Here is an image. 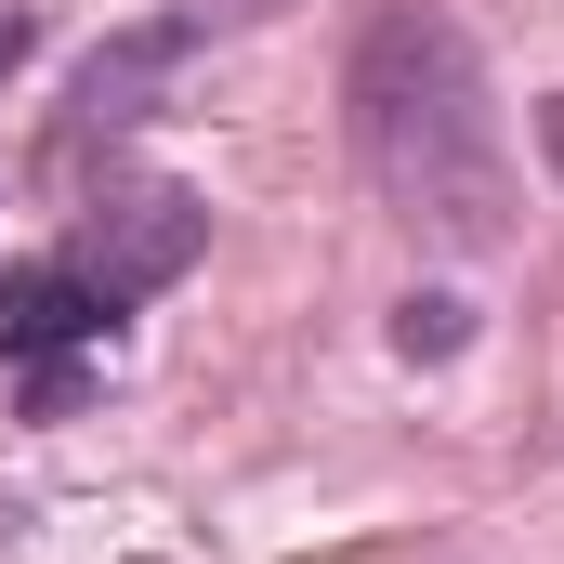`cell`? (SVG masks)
Here are the masks:
<instances>
[{
    "mask_svg": "<svg viewBox=\"0 0 564 564\" xmlns=\"http://www.w3.org/2000/svg\"><path fill=\"white\" fill-rule=\"evenodd\" d=\"M459 341H473V302H446V289H408V302H394V355H408V368H421V355H459Z\"/></svg>",
    "mask_w": 564,
    "mask_h": 564,
    "instance_id": "cell-5",
    "label": "cell"
},
{
    "mask_svg": "<svg viewBox=\"0 0 564 564\" xmlns=\"http://www.w3.org/2000/svg\"><path fill=\"white\" fill-rule=\"evenodd\" d=\"M539 144H552V171H564V106H539Z\"/></svg>",
    "mask_w": 564,
    "mask_h": 564,
    "instance_id": "cell-7",
    "label": "cell"
},
{
    "mask_svg": "<svg viewBox=\"0 0 564 564\" xmlns=\"http://www.w3.org/2000/svg\"><path fill=\"white\" fill-rule=\"evenodd\" d=\"M119 315L79 289V263H13L0 276V355H26V368H53V355H79V341H106Z\"/></svg>",
    "mask_w": 564,
    "mask_h": 564,
    "instance_id": "cell-4",
    "label": "cell"
},
{
    "mask_svg": "<svg viewBox=\"0 0 564 564\" xmlns=\"http://www.w3.org/2000/svg\"><path fill=\"white\" fill-rule=\"evenodd\" d=\"M197 250H210V210L184 197V184H119V197H93V224H79V289L106 302V315H132L158 302L171 276H197Z\"/></svg>",
    "mask_w": 564,
    "mask_h": 564,
    "instance_id": "cell-2",
    "label": "cell"
},
{
    "mask_svg": "<svg viewBox=\"0 0 564 564\" xmlns=\"http://www.w3.org/2000/svg\"><path fill=\"white\" fill-rule=\"evenodd\" d=\"M341 132L368 197L446 250V263H486L512 250V132H499V93H486V53L446 0H381L341 53Z\"/></svg>",
    "mask_w": 564,
    "mask_h": 564,
    "instance_id": "cell-1",
    "label": "cell"
},
{
    "mask_svg": "<svg viewBox=\"0 0 564 564\" xmlns=\"http://www.w3.org/2000/svg\"><path fill=\"white\" fill-rule=\"evenodd\" d=\"M197 13H144V26H119L93 66H79V93H66V119H53V158H93V144H132L144 119H158V93L197 66Z\"/></svg>",
    "mask_w": 564,
    "mask_h": 564,
    "instance_id": "cell-3",
    "label": "cell"
},
{
    "mask_svg": "<svg viewBox=\"0 0 564 564\" xmlns=\"http://www.w3.org/2000/svg\"><path fill=\"white\" fill-rule=\"evenodd\" d=\"M26 53H40V13H0V79H13Z\"/></svg>",
    "mask_w": 564,
    "mask_h": 564,
    "instance_id": "cell-6",
    "label": "cell"
}]
</instances>
